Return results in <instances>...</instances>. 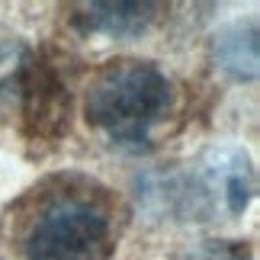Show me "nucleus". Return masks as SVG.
<instances>
[{
	"label": "nucleus",
	"instance_id": "nucleus-1",
	"mask_svg": "<svg viewBox=\"0 0 260 260\" xmlns=\"http://www.w3.org/2000/svg\"><path fill=\"white\" fill-rule=\"evenodd\" d=\"M171 81L151 61H109L87 84L84 116L116 145H145L171 109Z\"/></svg>",
	"mask_w": 260,
	"mask_h": 260
},
{
	"label": "nucleus",
	"instance_id": "nucleus-2",
	"mask_svg": "<svg viewBox=\"0 0 260 260\" xmlns=\"http://www.w3.org/2000/svg\"><path fill=\"white\" fill-rule=\"evenodd\" d=\"M113 244L109 209L81 193L45 199L23 235L26 260H106Z\"/></svg>",
	"mask_w": 260,
	"mask_h": 260
},
{
	"label": "nucleus",
	"instance_id": "nucleus-3",
	"mask_svg": "<svg viewBox=\"0 0 260 260\" xmlns=\"http://www.w3.org/2000/svg\"><path fill=\"white\" fill-rule=\"evenodd\" d=\"M13 87L26 135L58 138L61 132H68L71 96H68V84L58 77V71L48 61L26 52L13 71Z\"/></svg>",
	"mask_w": 260,
	"mask_h": 260
},
{
	"label": "nucleus",
	"instance_id": "nucleus-4",
	"mask_svg": "<svg viewBox=\"0 0 260 260\" xmlns=\"http://www.w3.org/2000/svg\"><path fill=\"white\" fill-rule=\"evenodd\" d=\"M161 4H142V0H106V4H77L71 13V26L87 36H109V39H132L142 36L148 26L161 16Z\"/></svg>",
	"mask_w": 260,
	"mask_h": 260
},
{
	"label": "nucleus",
	"instance_id": "nucleus-5",
	"mask_svg": "<svg viewBox=\"0 0 260 260\" xmlns=\"http://www.w3.org/2000/svg\"><path fill=\"white\" fill-rule=\"evenodd\" d=\"M206 196L222 199V206L232 215H241L251 206L254 196V171L241 151H215L206 157L203 174H199Z\"/></svg>",
	"mask_w": 260,
	"mask_h": 260
},
{
	"label": "nucleus",
	"instance_id": "nucleus-6",
	"mask_svg": "<svg viewBox=\"0 0 260 260\" xmlns=\"http://www.w3.org/2000/svg\"><path fill=\"white\" fill-rule=\"evenodd\" d=\"M212 55L215 64L235 81H251L257 74V23L247 19L222 29L212 42Z\"/></svg>",
	"mask_w": 260,
	"mask_h": 260
},
{
	"label": "nucleus",
	"instance_id": "nucleus-7",
	"mask_svg": "<svg viewBox=\"0 0 260 260\" xmlns=\"http://www.w3.org/2000/svg\"><path fill=\"white\" fill-rule=\"evenodd\" d=\"M183 260H254L251 247L241 241H199L183 254Z\"/></svg>",
	"mask_w": 260,
	"mask_h": 260
}]
</instances>
